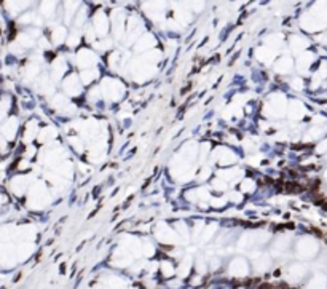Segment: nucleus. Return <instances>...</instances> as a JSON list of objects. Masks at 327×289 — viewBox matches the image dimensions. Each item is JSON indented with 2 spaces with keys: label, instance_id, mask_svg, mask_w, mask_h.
I'll return each instance as SVG.
<instances>
[{
  "label": "nucleus",
  "instance_id": "obj_1",
  "mask_svg": "<svg viewBox=\"0 0 327 289\" xmlns=\"http://www.w3.org/2000/svg\"><path fill=\"white\" fill-rule=\"evenodd\" d=\"M2 2H3V0H0V3H2Z\"/></svg>",
  "mask_w": 327,
  "mask_h": 289
}]
</instances>
